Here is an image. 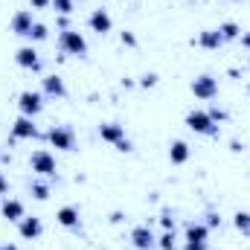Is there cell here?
Masks as SVG:
<instances>
[{
    "label": "cell",
    "mask_w": 250,
    "mask_h": 250,
    "mask_svg": "<svg viewBox=\"0 0 250 250\" xmlns=\"http://www.w3.org/2000/svg\"><path fill=\"white\" fill-rule=\"evenodd\" d=\"M29 192H32L35 201H47V198H50V184H41V181L35 178V181H29Z\"/></svg>",
    "instance_id": "obj_24"
},
{
    "label": "cell",
    "mask_w": 250,
    "mask_h": 250,
    "mask_svg": "<svg viewBox=\"0 0 250 250\" xmlns=\"http://www.w3.org/2000/svg\"><path fill=\"white\" fill-rule=\"evenodd\" d=\"M207 114H209V120H212L215 125L227 123V111H224V108H218V105H209V108H207Z\"/></svg>",
    "instance_id": "obj_26"
},
{
    "label": "cell",
    "mask_w": 250,
    "mask_h": 250,
    "mask_svg": "<svg viewBox=\"0 0 250 250\" xmlns=\"http://www.w3.org/2000/svg\"><path fill=\"white\" fill-rule=\"evenodd\" d=\"M87 26H90V32H96V35H108V32H114V18H111L108 9H93V12L87 15Z\"/></svg>",
    "instance_id": "obj_11"
},
{
    "label": "cell",
    "mask_w": 250,
    "mask_h": 250,
    "mask_svg": "<svg viewBox=\"0 0 250 250\" xmlns=\"http://www.w3.org/2000/svg\"><path fill=\"white\" fill-rule=\"evenodd\" d=\"M32 26H35L32 9H18V12L12 15V21H9V29H12V35H18V38H29Z\"/></svg>",
    "instance_id": "obj_8"
},
{
    "label": "cell",
    "mask_w": 250,
    "mask_h": 250,
    "mask_svg": "<svg viewBox=\"0 0 250 250\" xmlns=\"http://www.w3.org/2000/svg\"><path fill=\"white\" fill-rule=\"evenodd\" d=\"M239 44H242V47H245V50L250 53V32H242V38H239Z\"/></svg>",
    "instance_id": "obj_36"
},
{
    "label": "cell",
    "mask_w": 250,
    "mask_h": 250,
    "mask_svg": "<svg viewBox=\"0 0 250 250\" xmlns=\"http://www.w3.org/2000/svg\"><path fill=\"white\" fill-rule=\"evenodd\" d=\"M178 250H209V242H184Z\"/></svg>",
    "instance_id": "obj_31"
},
{
    "label": "cell",
    "mask_w": 250,
    "mask_h": 250,
    "mask_svg": "<svg viewBox=\"0 0 250 250\" xmlns=\"http://www.w3.org/2000/svg\"><path fill=\"white\" fill-rule=\"evenodd\" d=\"M0 195H3V198L9 195V178H6L3 172H0Z\"/></svg>",
    "instance_id": "obj_35"
},
{
    "label": "cell",
    "mask_w": 250,
    "mask_h": 250,
    "mask_svg": "<svg viewBox=\"0 0 250 250\" xmlns=\"http://www.w3.org/2000/svg\"><path fill=\"white\" fill-rule=\"evenodd\" d=\"M15 64L21 67V70H32V73H41V56H38V50L32 47V44H23V47H18V53H15Z\"/></svg>",
    "instance_id": "obj_9"
},
{
    "label": "cell",
    "mask_w": 250,
    "mask_h": 250,
    "mask_svg": "<svg viewBox=\"0 0 250 250\" xmlns=\"http://www.w3.org/2000/svg\"><path fill=\"white\" fill-rule=\"evenodd\" d=\"M157 82H160V76H157V73H143L137 84H140L143 90H148V87H157Z\"/></svg>",
    "instance_id": "obj_27"
},
{
    "label": "cell",
    "mask_w": 250,
    "mask_h": 250,
    "mask_svg": "<svg viewBox=\"0 0 250 250\" xmlns=\"http://www.w3.org/2000/svg\"><path fill=\"white\" fill-rule=\"evenodd\" d=\"M47 38H50V26L41 23V21H35V26H32V32H29V44H41V41H47Z\"/></svg>",
    "instance_id": "obj_23"
},
{
    "label": "cell",
    "mask_w": 250,
    "mask_h": 250,
    "mask_svg": "<svg viewBox=\"0 0 250 250\" xmlns=\"http://www.w3.org/2000/svg\"><path fill=\"white\" fill-rule=\"evenodd\" d=\"M99 137H102V143L117 146L120 140H125V125H120V123H102V125H99Z\"/></svg>",
    "instance_id": "obj_18"
},
{
    "label": "cell",
    "mask_w": 250,
    "mask_h": 250,
    "mask_svg": "<svg viewBox=\"0 0 250 250\" xmlns=\"http://www.w3.org/2000/svg\"><path fill=\"white\" fill-rule=\"evenodd\" d=\"M184 242H209V227L198 218L184 224Z\"/></svg>",
    "instance_id": "obj_17"
},
{
    "label": "cell",
    "mask_w": 250,
    "mask_h": 250,
    "mask_svg": "<svg viewBox=\"0 0 250 250\" xmlns=\"http://www.w3.org/2000/svg\"><path fill=\"white\" fill-rule=\"evenodd\" d=\"M18 236L26 239V242L41 239V236H44V221H41L38 215H23V218L18 221Z\"/></svg>",
    "instance_id": "obj_12"
},
{
    "label": "cell",
    "mask_w": 250,
    "mask_h": 250,
    "mask_svg": "<svg viewBox=\"0 0 250 250\" xmlns=\"http://www.w3.org/2000/svg\"><path fill=\"white\" fill-rule=\"evenodd\" d=\"M44 102H47V99H44L41 90H21V93H18V111H21L23 117H32V120H35V117L44 111Z\"/></svg>",
    "instance_id": "obj_6"
},
{
    "label": "cell",
    "mask_w": 250,
    "mask_h": 250,
    "mask_svg": "<svg viewBox=\"0 0 250 250\" xmlns=\"http://www.w3.org/2000/svg\"><path fill=\"white\" fill-rule=\"evenodd\" d=\"M128 242L137 250H157V233H154L148 224H137V227H131Z\"/></svg>",
    "instance_id": "obj_7"
},
{
    "label": "cell",
    "mask_w": 250,
    "mask_h": 250,
    "mask_svg": "<svg viewBox=\"0 0 250 250\" xmlns=\"http://www.w3.org/2000/svg\"><path fill=\"white\" fill-rule=\"evenodd\" d=\"M233 227H236L242 236H250V212L248 209H239V212L233 215Z\"/></svg>",
    "instance_id": "obj_22"
},
{
    "label": "cell",
    "mask_w": 250,
    "mask_h": 250,
    "mask_svg": "<svg viewBox=\"0 0 250 250\" xmlns=\"http://www.w3.org/2000/svg\"><path fill=\"white\" fill-rule=\"evenodd\" d=\"M44 137H47V143H50L53 148H59V151H76V143H79V137H76V131H73L70 125H50V131H47Z\"/></svg>",
    "instance_id": "obj_4"
},
{
    "label": "cell",
    "mask_w": 250,
    "mask_h": 250,
    "mask_svg": "<svg viewBox=\"0 0 250 250\" xmlns=\"http://www.w3.org/2000/svg\"><path fill=\"white\" fill-rule=\"evenodd\" d=\"M56 221L67 227V230H82V212H79V207H73V204H64L56 209Z\"/></svg>",
    "instance_id": "obj_14"
},
{
    "label": "cell",
    "mask_w": 250,
    "mask_h": 250,
    "mask_svg": "<svg viewBox=\"0 0 250 250\" xmlns=\"http://www.w3.org/2000/svg\"><path fill=\"white\" fill-rule=\"evenodd\" d=\"M41 137V131H38V125L32 117H18L15 123H12V140H38Z\"/></svg>",
    "instance_id": "obj_13"
},
{
    "label": "cell",
    "mask_w": 250,
    "mask_h": 250,
    "mask_svg": "<svg viewBox=\"0 0 250 250\" xmlns=\"http://www.w3.org/2000/svg\"><path fill=\"white\" fill-rule=\"evenodd\" d=\"M215 29L221 32V38H224V44H227V41H239V38H242V26H239L236 21H224V23H218Z\"/></svg>",
    "instance_id": "obj_20"
},
{
    "label": "cell",
    "mask_w": 250,
    "mask_h": 250,
    "mask_svg": "<svg viewBox=\"0 0 250 250\" xmlns=\"http://www.w3.org/2000/svg\"><path fill=\"white\" fill-rule=\"evenodd\" d=\"M41 93L44 99H67V84L59 73H47L41 76Z\"/></svg>",
    "instance_id": "obj_10"
},
{
    "label": "cell",
    "mask_w": 250,
    "mask_h": 250,
    "mask_svg": "<svg viewBox=\"0 0 250 250\" xmlns=\"http://www.w3.org/2000/svg\"><path fill=\"white\" fill-rule=\"evenodd\" d=\"M0 250H21V248H18V245H12V242H3V245H0Z\"/></svg>",
    "instance_id": "obj_38"
},
{
    "label": "cell",
    "mask_w": 250,
    "mask_h": 250,
    "mask_svg": "<svg viewBox=\"0 0 250 250\" xmlns=\"http://www.w3.org/2000/svg\"><path fill=\"white\" fill-rule=\"evenodd\" d=\"M108 221H111V224H123V221H125V212H123V209H114Z\"/></svg>",
    "instance_id": "obj_34"
},
{
    "label": "cell",
    "mask_w": 250,
    "mask_h": 250,
    "mask_svg": "<svg viewBox=\"0 0 250 250\" xmlns=\"http://www.w3.org/2000/svg\"><path fill=\"white\" fill-rule=\"evenodd\" d=\"M189 157H192V148H189L187 140H172L169 143V163L172 166H184V163H189Z\"/></svg>",
    "instance_id": "obj_16"
},
{
    "label": "cell",
    "mask_w": 250,
    "mask_h": 250,
    "mask_svg": "<svg viewBox=\"0 0 250 250\" xmlns=\"http://www.w3.org/2000/svg\"><path fill=\"white\" fill-rule=\"evenodd\" d=\"M56 47H59V53H64V56H79V59L87 56V38H84V32H79L76 26L59 29Z\"/></svg>",
    "instance_id": "obj_1"
},
{
    "label": "cell",
    "mask_w": 250,
    "mask_h": 250,
    "mask_svg": "<svg viewBox=\"0 0 250 250\" xmlns=\"http://www.w3.org/2000/svg\"><path fill=\"white\" fill-rule=\"evenodd\" d=\"M160 227L163 230H175V212L172 209H160Z\"/></svg>",
    "instance_id": "obj_28"
},
{
    "label": "cell",
    "mask_w": 250,
    "mask_h": 250,
    "mask_svg": "<svg viewBox=\"0 0 250 250\" xmlns=\"http://www.w3.org/2000/svg\"><path fill=\"white\" fill-rule=\"evenodd\" d=\"M248 67H250V62H248Z\"/></svg>",
    "instance_id": "obj_40"
},
{
    "label": "cell",
    "mask_w": 250,
    "mask_h": 250,
    "mask_svg": "<svg viewBox=\"0 0 250 250\" xmlns=\"http://www.w3.org/2000/svg\"><path fill=\"white\" fill-rule=\"evenodd\" d=\"M181 248V239H178V230H163L157 236V250H178Z\"/></svg>",
    "instance_id": "obj_21"
},
{
    "label": "cell",
    "mask_w": 250,
    "mask_h": 250,
    "mask_svg": "<svg viewBox=\"0 0 250 250\" xmlns=\"http://www.w3.org/2000/svg\"><path fill=\"white\" fill-rule=\"evenodd\" d=\"M114 148H117V151H123V154H131V151H134V146H131V140H128V137H125V140H120Z\"/></svg>",
    "instance_id": "obj_32"
},
{
    "label": "cell",
    "mask_w": 250,
    "mask_h": 250,
    "mask_svg": "<svg viewBox=\"0 0 250 250\" xmlns=\"http://www.w3.org/2000/svg\"><path fill=\"white\" fill-rule=\"evenodd\" d=\"M47 6H53V0H29V9L35 12V9H47Z\"/></svg>",
    "instance_id": "obj_33"
},
{
    "label": "cell",
    "mask_w": 250,
    "mask_h": 250,
    "mask_svg": "<svg viewBox=\"0 0 250 250\" xmlns=\"http://www.w3.org/2000/svg\"><path fill=\"white\" fill-rule=\"evenodd\" d=\"M187 128L195 131V134H201V137H218L221 134V128L209 120L207 108H192L187 114Z\"/></svg>",
    "instance_id": "obj_3"
},
{
    "label": "cell",
    "mask_w": 250,
    "mask_h": 250,
    "mask_svg": "<svg viewBox=\"0 0 250 250\" xmlns=\"http://www.w3.org/2000/svg\"><path fill=\"white\" fill-rule=\"evenodd\" d=\"M189 90H192V96L195 99H201V102H212L215 96H218V79L215 76H209V73H201V76H195L192 79V84H189Z\"/></svg>",
    "instance_id": "obj_5"
},
{
    "label": "cell",
    "mask_w": 250,
    "mask_h": 250,
    "mask_svg": "<svg viewBox=\"0 0 250 250\" xmlns=\"http://www.w3.org/2000/svg\"><path fill=\"white\" fill-rule=\"evenodd\" d=\"M195 44L204 47V50H218V47H224V38H221L218 29H201L198 38H195Z\"/></svg>",
    "instance_id": "obj_19"
},
{
    "label": "cell",
    "mask_w": 250,
    "mask_h": 250,
    "mask_svg": "<svg viewBox=\"0 0 250 250\" xmlns=\"http://www.w3.org/2000/svg\"><path fill=\"white\" fill-rule=\"evenodd\" d=\"M248 96H250V84H248Z\"/></svg>",
    "instance_id": "obj_39"
},
{
    "label": "cell",
    "mask_w": 250,
    "mask_h": 250,
    "mask_svg": "<svg viewBox=\"0 0 250 250\" xmlns=\"http://www.w3.org/2000/svg\"><path fill=\"white\" fill-rule=\"evenodd\" d=\"M56 15H73L76 12V0H53Z\"/></svg>",
    "instance_id": "obj_25"
},
{
    "label": "cell",
    "mask_w": 250,
    "mask_h": 250,
    "mask_svg": "<svg viewBox=\"0 0 250 250\" xmlns=\"http://www.w3.org/2000/svg\"><path fill=\"white\" fill-rule=\"evenodd\" d=\"M120 44H123V47H131V50H134V47H137V35H134L131 29H123V32H120Z\"/></svg>",
    "instance_id": "obj_30"
},
{
    "label": "cell",
    "mask_w": 250,
    "mask_h": 250,
    "mask_svg": "<svg viewBox=\"0 0 250 250\" xmlns=\"http://www.w3.org/2000/svg\"><path fill=\"white\" fill-rule=\"evenodd\" d=\"M204 224H207L209 230H218V227H221V212L209 209V212H207V221H204Z\"/></svg>",
    "instance_id": "obj_29"
},
{
    "label": "cell",
    "mask_w": 250,
    "mask_h": 250,
    "mask_svg": "<svg viewBox=\"0 0 250 250\" xmlns=\"http://www.w3.org/2000/svg\"><path fill=\"white\" fill-rule=\"evenodd\" d=\"M29 169L35 172V178H47V181L59 178V163H56V154L50 148H35L29 154Z\"/></svg>",
    "instance_id": "obj_2"
},
{
    "label": "cell",
    "mask_w": 250,
    "mask_h": 250,
    "mask_svg": "<svg viewBox=\"0 0 250 250\" xmlns=\"http://www.w3.org/2000/svg\"><path fill=\"white\" fill-rule=\"evenodd\" d=\"M0 212H3V218L6 221H12V224H18L23 215H26V207H23V201H18V198H3V204H0Z\"/></svg>",
    "instance_id": "obj_15"
},
{
    "label": "cell",
    "mask_w": 250,
    "mask_h": 250,
    "mask_svg": "<svg viewBox=\"0 0 250 250\" xmlns=\"http://www.w3.org/2000/svg\"><path fill=\"white\" fill-rule=\"evenodd\" d=\"M242 148H245V146H242L239 140H233V143H230V151H242Z\"/></svg>",
    "instance_id": "obj_37"
}]
</instances>
